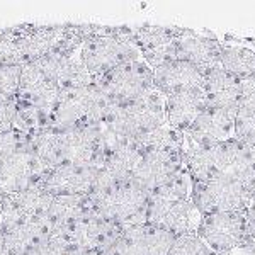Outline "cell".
Instances as JSON below:
<instances>
[{
  "instance_id": "obj_14",
  "label": "cell",
  "mask_w": 255,
  "mask_h": 255,
  "mask_svg": "<svg viewBox=\"0 0 255 255\" xmlns=\"http://www.w3.org/2000/svg\"><path fill=\"white\" fill-rule=\"evenodd\" d=\"M201 89H203L208 108L237 113V109L244 102V80L232 75L221 67L204 73Z\"/></svg>"
},
{
  "instance_id": "obj_27",
  "label": "cell",
  "mask_w": 255,
  "mask_h": 255,
  "mask_svg": "<svg viewBox=\"0 0 255 255\" xmlns=\"http://www.w3.org/2000/svg\"><path fill=\"white\" fill-rule=\"evenodd\" d=\"M67 255H99V254H92V252H70Z\"/></svg>"
},
{
  "instance_id": "obj_26",
  "label": "cell",
  "mask_w": 255,
  "mask_h": 255,
  "mask_svg": "<svg viewBox=\"0 0 255 255\" xmlns=\"http://www.w3.org/2000/svg\"><path fill=\"white\" fill-rule=\"evenodd\" d=\"M5 254V242H3V235L2 232H0V255Z\"/></svg>"
},
{
  "instance_id": "obj_23",
  "label": "cell",
  "mask_w": 255,
  "mask_h": 255,
  "mask_svg": "<svg viewBox=\"0 0 255 255\" xmlns=\"http://www.w3.org/2000/svg\"><path fill=\"white\" fill-rule=\"evenodd\" d=\"M22 67L20 63H7L0 65V96L17 97L19 82L22 75Z\"/></svg>"
},
{
  "instance_id": "obj_25",
  "label": "cell",
  "mask_w": 255,
  "mask_h": 255,
  "mask_svg": "<svg viewBox=\"0 0 255 255\" xmlns=\"http://www.w3.org/2000/svg\"><path fill=\"white\" fill-rule=\"evenodd\" d=\"M218 255H255V242L249 240V242H245L244 245L237 247V249L228 250V252H225V254H218Z\"/></svg>"
},
{
  "instance_id": "obj_4",
  "label": "cell",
  "mask_w": 255,
  "mask_h": 255,
  "mask_svg": "<svg viewBox=\"0 0 255 255\" xmlns=\"http://www.w3.org/2000/svg\"><path fill=\"white\" fill-rule=\"evenodd\" d=\"M167 125L165 96L157 89L128 104L111 108L104 126L119 138L138 139Z\"/></svg>"
},
{
  "instance_id": "obj_16",
  "label": "cell",
  "mask_w": 255,
  "mask_h": 255,
  "mask_svg": "<svg viewBox=\"0 0 255 255\" xmlns=\"http://www.w3.org/2000/svg\"><path fill=\"white\" fill-rule=\"evenodd\" d=\"M187 141L196 145H216L235 138V113L206 108L203 114L184 133Z\"/></svg>"
},
{
  "instance_id": "obj_10",
  "label": "cell",
  "mask_w": 255,
  "mask_h": 255,
  "mask_svg": "<svg viewBox=\"0 0 255 255\" xmlns=\"http://www.w3.org/2000/svg\"><path fill=\"white\" fill-rule=\"evenodd\" d=\"M184 168H186L184 150H143L131 179L145 189L148 194H151L170 182Z\"/></svg>"
},
{
  "instance_id": "obj_13",
  "label": "cell",
  "mask_w": 255,
  "mask_h": 255,
  "mask_svg": "<svg viewBox=\"0 0 255 255\" xmlns=\"http://www.w3.org/2000/svg\"><path fill=\"white\" fill-rule=\"evenodd\" d=\"M14 29V39L19 49V56L22 65L43 58L49 51H53L61 39L67 36L68 26H34V24H26V26L12 27Z\"/></svg>"
},
{
  "instance_id": "obj_8",
  "label": "cell",
  "mask_w": 255,
  "mask_h": 255,
  "mask_svg": "<svg viewBox=\"0 0 255 255\" xmlns=\"http://www.w3.org/2000/svg\"><path fill=\"white\" fill-rule=\"evenodd\" d=\"M170 60L187 61L199 72L208 73L220 67L221 36L211 31L182 27L170 46Z\"/></svg>"
},
{
  "instance_id": "obj_9",
  "label": "cell",
  "mask_w": 255,
  "mask_h": 255,
  "mask_svg": "<svg viewBox=\"0 0 255 255\" xmlns=\"http://www.w3.org/2000/svg\"><path fill=\"white\" fill-rule=\"evenodd\" d=\"M197 235L203 238L215 255L225 254L252 240L247 226L245 211L203 216Z\"/></svg>"
},
{
  "instance_id": "obj_11",
  "label": "cell",
  "mask_w": 255,
  "mask_h": 255,
  "mask_svg": "<svg viewBox=\"0 0 255 255\" xmlns=\"http://www.w3.org/2000/svg\"><path fill=\"white\" fill-rule=\"evenodd\" d=\"M174 235L153 225L125 228L121 237L102 255H167Z\"/></svg>"
},
{
  "instance_id": "obj_12",
  "label": "cell",
  "mask_w": 255,
  "mask_h": 255,
  "mask_svg": "<svg viewBox=\"0 0 255 255\" xmlns=\"http://www.w3.org/2000/svg\"><path fill=\"white\" fill-rule=\"evenodd\" d=\"M97 174L99 167L67 162L48 170L39 187L51 196H90Z\"/></svg>"
},
{
  "instance_id": "obj_7",
  "label": "cell",
  "mask_w": 255,
  "mask_h": 255,
  "mask_svg": "<svg viewBox=\"0 0 255 255\" xmlns=\"http://www.w3.org/2000/svg\"><path fill=\"white\" fill-rule=\"evenodd\" d=\"M201 221H203V215L192 203V197L150 196L146 211L148 225H153L177 237L186 233H197Z\"/></svg>"
},
{
  "instance_id": "obj_1",
  "label": "cell",
  "mask_w": 255,
  "mask_h": 255,
  "mask_svg": "<svg viewBox=\"0 0 255 255\" xmlns=\"http://www.w3.org/2000/svg\"><path fill=\"white\" fill-rule=\"evenodd\" d=\"M184 158L194 182L230 177L255 192V148L240 139L232 138L216 145H196L186 139Z\"/></svg>"
},
{
  "instance_id": "obj_6",
  "label": "cell",
  "mask_w": 255,
  "mask_h": 255,
  "mask_svg": "<svg viewBox=\"0 0 255 255\" xmlns=\"http://www.w3.org/2000/svg\"><path fill=\"white\" fill-rule=\"evenodd\" d=\"M194 182V180H192ZM192 203L203 216L245 211L252 192L240 180L221 177L192 184Z\"/></svg>"
},
{
  "instance_id": "obj_17",
  "label": "cell",
  "mask_w": 255,
  "mask_h": 255,
  "mask_svg": "<svg viewBox=\"0 0 255 255\" xmlns=\"http://www.w3.org/2000/svg\"><path fill=\"white\" fill-rule=\"evenodd\" d=\"M165 106L167 125L182 131V133H186L208 108L201 87H192L170 94V96L165 97Z\"/></svg>"
},
{
  "instance_id": "obj_20",
  "label": "cell",
  "mask_w": 255,
  "mask_h": 255,
  "mask_svg": "<svg viewBox=\"0 0 255 255\" xmlns=\"http://www.w3.org/2000/svg\"><path fill=\"white\" fill-rule=\"evenodd\" d=\"M141 150H172V151H182L186 145V136L182 131L175 128L163 125L158 129L151 131L145 136L134 139Z\"/></svg>"
},
{
  "instance_id": "obj_21",
  "label": "cell",
  "mask_w": 255,
  "mask_h": 255,
  "mask_svg": "<svg viewBox=\"0 0 255 255\" xmlns=\"http://www.w3.org/2000/svg\"><path fill=\"white\" fill-rule=\"evenodd\" d=\"M235 138L255 148V97H247L235 113Z\"/></svg>"
},
{
  "instance_id": "obj_24",
  "label": "cell",
  "mask_w": 255,
  "mask_h": 255,
  "mask_svg": "<svg viewBox=\"0 0 255 255\" xmlns=\"http://www.w3.org/2000/svg\"><path fill=\"white\" fill-rule=\"evenodd\" d=\"M245 218H247V226H249L250 238L255 242V192L250 197L249 204L245 208Z\"/></svg>"
},
{
  "instance_id": "obj_3",
  "label": "cell",
  "mask_w": 255,
  "mask_h": 255,
  "mask_svg": "<svg viewBox=\"0 0 255 255\" xmlns=\"http://www.w3.org/2000/svg\"><path fill=\"white\" fill-rule=\"evenodd\" d=\"M89 197L99 216L121 228L146 223L150 194L133 179L104 186L94 191Z\"/></svg>"
},
{
  "instance_id": "obj_5",
  "label": "cell",
  "mask_w": 255,
  "mask_h": 255,
  "mask_svg": "<svg viewBox=\"0 0 255 255\" xmlns=\"http://www.w3.org/2000/svg\"><path fill=\"white\" fill-rule=\"evenodd\" d=\"M94 84L104 92L113 108L133 102L155 90L153 70L143 58L111 70L94 80Z\"/></svg>"
},
{
  "instance_id": "obj_2",
  "label": "cell",
  "mask_w": 255,
  "mask_h": 255,
  "mask_svg": "<svg viewBox=\"0 0 255 255\" xmlns=\"http://www.w3.org/2000/svg\"><path fill=\"white\" fill-rule=\"evenodd\" d=\"M80 58L92 80L139 60L141 53L131 26H92L80 46Z\"/></svg>"
},
{
  "instance_id": "obj_15",
  "label": "cell",
  "mask_w": 255,
  "mask_h": 255,
  "mask_svg": "<svg viewBox=\"0 0 255 255\" xmlns=\"http://www.w3.org/2000/svg\"><path fill=\"white\" fill-rule=\"evenodd\" d=\"M180 31H182L180 26H157V24H143L133 27L134 41L141 53V58L150 65L151 70L170 61L168 51Z\"/></svg>"
},
{
  "instance_id": "obj_19",
  "label": "cell",
  "mask_w": 255,
  "mask_h": 255,
  "mask_svg": "<svg viewBox=\"0 0 255 255\" xmlns=\"http://www.w3.org/2000/svg\"><path fill=\"white\" fill-rule=\"evenodd\" d=\"M220 67L238 77L240 80L255 79V49L247 38L238 36H221Z\"/></svg>"
},
{
  "instance_id": "obj_22",
  "label": "cell",
  "mask_w": 255,
  "mask_h": 255,
  "mask_svg": "<svg viewBox=\"0 0 255 255\" xmlns=\"http://www.w3.org/2000/svg\"><path fill=\"white\" fill-rule=\"evenodd\" d=\"M167 255H215L197 233L177 235Z\"/></svg>"
},
{
  "instance_id": "obj_18",
  "label": "cell",
  "mask_w": 255,
  "mask_h": 255,
  "mask_svg": "<svg viewBox=\"0 0 255 255\" xmlns=\"http://www.w3.org/2000/svg\"><path fill=\"white\" fill-rule=\"evenodd\" d=\"M204 73L199 72L187 61L170 60L167 63L153 68V84L155 89L163 96L180 92V90L201 87Z\"/></svg>"
}]
</instances>
